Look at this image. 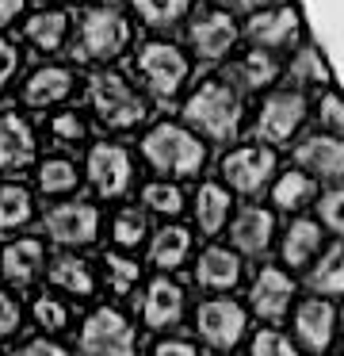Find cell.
<instances>
[{"mask_svg":"<svg viewBox=\"0 0 344 356\" xmlns=\"http://www.w3.org/2000/svg\"><path fill=\"white\" fill-rule=\"evenodd\" d=\"M295 161H298V169H306L310 177L341 180L344 177V134H333V131H325V127L306 134L295 146Z\"/></svg>","mask_w":344,"mask_h":356,"instance_id":"5bb4252c","label":"cell"},{"mask_svg":"<svg viewBox=\"0 0 344 356\" xmlns=\"http://www.w3.org/2000/svg\"><path fill=\"white\" fill-rule=\"evenodd\" d=\"M306 104L302 88H283V92L264 96V104L256 108V119H252V134L256 142H268V146H287L306 123Z\"/></svg>","mask_w":344,"mask_h":356,"instance_id":"52a82bcc","label":"cell"},{"mask_svg":"<svg viewBox=\"0 0 344 356\" xmlns=\"http://www.w3.org/2000/svg\"><path fill=\"white\" fill-rule=\"evenodd\" d=\"M76 184H81V169L69 157L54 154L38 165V192L42 195H69L76 192Z\"/></svg>","mask_w":344,"mask_h":356,"instance_id":"1f68e13d","label":"cell"},{"mask_svg":"<svg viewBox=\"0 0 344 356\" xmlns=\"http://www.w3.org/2000/svg\"><path fill=\"white\" fill-rule=\"evenodd\" d=\"M35 161V131L23 115H0V172H23Z\"/></svg>","mask_w":344,"mask_h":356,"instance_id":"44dd1931","label":"cell"},{"mask_svg":"<svg viewBox=\"0 0 344 356\" xmlns=\"http://www.w3.org/2000/svg\"><path fill=\"white\" fill-rule=\"evenodd\" d=\"M130 47V24L119 8L111 4H96L76 19V35H73V58L84 65L96 62H115L122 50Z\"/></svg>","mask_w":344,"mask_h":356,"instance_id":"277c9868","label":"cell"},{"mask_svg":"<svg viewBox=\"0 0 344 356\" xmlns=\"http://www.w3.org/2000/svg\"><path fill=\"white\" fill-rule=\"evenodd\" d=\"M195 284L203 291H234L241 284V253L237 249H226V245H211L199 253L195 261Z\"/></svg>","mask_w":344,"mask_h":356,"instance_id":"ffe728a7","label":"cell"},{"mask_svg":"<svg viewBox=\"0 0 344 356\" xmlns=\"http://www.w3.org/2000/svg\"><path fill=\"white\" fill-rule=\"evenodd\" d=\"M46 272V245L38 238H12L0 249V276L12 287H31Z\"/></svg>","mask_w":344,"mask_h":356,"instance_id":"d6986e66","label":"cell"},{"mask_svg":"<svg viewBox=\"0 0 344 356\" xmlns=\"http://www.w3.org/2000/svg\"><path fill=\"white\" fill-rule=\"evenodd\" d=\"M149 238V218H145V207H119L111 218V241L119 249H138Z\"/></svg>","mask_w":344,"mask_h":356,"instance_id":"d6a6232c","label":"cell"},{"mask_svg":"<svg viewBox=\"0 0 344 356\" xmlns=\"http://www.w3.org/2000/svg\"><path fill=\"white\" fill-rule=\"evenodd\" d=\"M88 108L96 115V123L104 131H115V134L134 131V127H142L149 119L145 96L115 70H99L88 77Z\"/></svg>","mask_w":344,"mask_h":356,"instance_id":"3957f363","label":"cell"},{"mask_svg":"<svg viewBox=\"0 0 344 356\" xmlns=\"http://www.w3.org/2000/svg\"><path fill=\"white\" fill-rule=\"evenodd\" d=\"M287 77L295 81L298 88H306V85H325V81H329V70H325V62H321V54H318V50L302 47L295 58H290Z\"/></svg>","mask_w":344,"mask_h":356,"instance_id":"74e56055","label":"cell"},{"mask_svg":"<svg viewBox=\"0 0 344 356\" xmlns=\"http://www.w3.org/2000/svg\"><path fill=\"white\" fill-rule=\"evenodd\" d=\"M249 302H252V314L256 318L279 322V318H287L290 302H295V280L283 268H275V264H264L249 287Z\"/></svg>","mask_w":344,"mask_h":356,"instance_id":"e0dca14e","label":"cell"},{"mask_svg":"<svg viewBox=\"0 0 344 356\" xmlns=\"http://www.w3.org/2000/svg\"><path fill=\"white\" fill-rule=\"evenodd\" d=\"M336 337V310L325 295H313V299H302L295 307V345L302 353H329Z\"/></svg>","mask_w":344,"mask_h":356,"instance_id":"4fadbf2b","label":"cell"},{"mask_svg":"<svg viewBox=\"0 0 344 356\" xmlns=\"http://www.w3.org/2000/svg\"><path fill=\"white\" fill-rule=\"evenodd\" d=\"M142 157L161 177H199L206 165V142L188 123H153L142 134Z\"/></svg>","mask_w":344,"mask_h":356,"instance_id":"7a4b0ae2","label":"cell"},{"mask_svg":"<svg viewBox=\"0 0 344 356\" xmlns=\"http://www.w3.org/2000/svg\"><path fill=\"white\" fill-rule=\"evenodd\" d=\"M46 276H50V284L58 287L61 295H73V299H88V295H96V272H92V264L84 261V257H76V253L50 257Z\"/></svg>","mask_w":344,"mask_h":356,"instance_id":"603a6c76","label":"cell"},{"mask_svg":"<svg viewBox=\"0 0 344 356\" xmlns=\"http://www.w3.org/2000/svg\"><path fill=\"white\" fill-rule=\"evenodd\" d=\"M318 200V180L310 177L306 169H287L275 177L272 184V203L279 211H302L306 203Z\"/></svg>","mask_w":344,"mask_h":356,"instance_id":"f546056e","label":"cell"},{"mask_svg":"<svg viewBox=\"0 0 344 356\" xmlns=\"http://www.w3.org/2000/svg\"><path fill=\"white\" fill-rule=\"evenodd\" d=\"M188 257H191V230L188 226L168 222V226H161V230L149 238V264L153 268L176 272V268L188 264Z\"/></svg>","mask_w":344,"mask_h":356,"instance_id":"484cf974","label":"cell"},{"mask_svg":"<svg viewBox=\"0 0 344 356\" xmlns=\"http://www.w3.org/2000/svg\"><path fill=\"white\" fill-rule=\"evenodd\" d=\"M76 348L88 356H130V353H138V333L122 310L96 307L84 314Z\"/></svg>","mask_w":344,"mask_h":356,"instance_id":"8992f818","label":"cell"},{"mask_svg":"<svg viewBox=\"0 0 344 356\" xmlns=\"http://www.w3.org/2000/svg\"><path fill=\"white\" fill-rule=\"evenodd\" d=\"M104 280L115 295H130L138 284H142V264L134 257H126V249L119 253H104Z\"/></svg>","mask_w":344,"mask_h":356,"instance_id":"836d02e7","label":"cell"},{"mask_svg":"<svg viewBox=\"0 0 344 356\" xmlns=\"http://www.w3.org/2000/svg\"><path fill=\"white\" fill-rule=\"evenodd\" d=\"M130 8L138 12V19L149 27H172L188 16L191 0H126Z\"/></svg>","mask_w":344,"mask_h":356,"instance_id":"d590c367","label":"cell"},{"mask_svg":"<svg viewBox=\"0 0 344 356\" xmlns=\"http://www.w3.org/2000/svg\"><path fill=\"white\" fill-rule=\"evenodd\" d=\"M142 207L149 215H165V218H176L183 211V188L172 184V180H149L142 188Z\"/></svg>","mask_w":344,"mask_h":356,"instance_id":"e575fe53","label":"cell"},{"mask_svg":"<svg viewBox=\"0 0 344 356\" xmlns=\"http://www.w3.org/2000/svg\"><path fill=\"white\" fill-rule=\"evenodd\" d=\"M69 307L58 299V295H38L35 302H31V322L38 325L42 333H61L69 330Z\"/></svg>","mask_w":344,"mask_h":356,"instance_id":"8d00e7d4","label":"cell"},{"mask_svg":"<svg viewBox=\"0 0 344 356\" xmlns=\"http://www.w3.org/2000/svg\"><path fill=\"white\" fill-rule=\"evenodd\" d=\"M318 215H321V226L344 238V188H329L325 195L318 200Z\"/></svg>","mask_w":344,"mask_h":356,"instance_id":"60d3db41","label":"cell"},{"mask_svg":"<svg viewBox=\"0 0 344 356\" xmlns=\"http://www.w3.org/2000/svg\"><path fill=\"white\" fill-rule=\"evenodd\" d=\"M245 330H249V310L237 299H206L195 310V333L206 348L214 353H234L241 345Z\"/></svg>","mask_w":344,"mask_h":356,"instance_id":"ba28073f","label":"cell"},{"mask_svg":"<svg viewBox=\"0 0 344 356\" xmlns=\"http://www.w3.org/2000/svg\"><path fill=\"white\" fill-rule=\"evenodd\" d=\"M279 62H275L272 50L264 47H252L249 54H241V62L234 65V85L241 88V92H260V88L275 85V77H279Z\"/></svg>","mask_w":344,"mask_h":356,"instance_id":"f1b7e54d","label":"cell"},{"mask_svg":"<svg viewBox=\"0 0 344 356\" xmlns=\"http://www.w3.org/2000/svg\"><path fill=\"white\" fill-rule=\"evenodd\" d=\"M295 348H298L295 341H290L283 330H275V322H272L268 330H256V337H252L249 353H252V356H290Z\"/></svg>","mask_w":344,"mask_h":356,"instance_id":"ab89813d","label":"cell"},{"mask_svg":"<svg viewBox=\"0 0 344 356\" xmlns=\"http://www.w3.org/2000/svg\"><path fill=\"white\" fill-rule=\"evenodd\" d=\"M73 92V70L69 65H38L27 81H23V104L35 111H46L54 104H61Z\"/></svg>","mask_w":344,"mask_h":356,"instance_id":"7402d4cb","label":"cell"},{"mask_svg":"<svg viewBox=\"0 0 344 356\" xmlns=\"http://www.w3.org/2000/svg\"><path fill=\"white\" fill-rule=\"evenodd\" d=\"M19 322H23L19 302H15L8 291H0V337H12V333H19Z\"/></svg>","mask_w":344,"mask_h":356,"instance_id":"7bdbcfd3","label":"cell"},{"mask_svg":"<svg viewBox=\"0 0 344 356\" xmlns=\"http://www.w3.org/2000/svg\"><path fill=\"white\" fill-rule=\"evenodd\" d=\"M19 353H27V356H65L69 348L46 333V337H35V341H27V345H19Z\"/></svg>","mask_w":344,"mask_h":356,"instance_id":"bcb514c9","label":"cell"},{"mask_svg":"<svg viewBox=\"0 0 344 356\" xmlns=\"http://www.w3.org/2000/svg\"><path fill=\"white\" fill-rule=\"evenodd\" d=\"M318 123L333 134H344V100L341 96H333V92L321 96L318 100Z\"/></svg>","mask_w":344,"mask_h":356,"instance_id":"b9f144b4","label":"cell"},{"mask_svg":"<svg viewBox=\"0 0 344 356\" xmlns=\"http://www.w3.org/2000/svg\"><path fill=\"white\" fill-rule=\"evenodd\" d=\"M42 234L65 249H84L99 238V207L88 200L54 203L42 215Z\"/></svg>","mask_w":344,"mask_h":356,"instance_id":"8fae6325","label":"cell"},{"mask_svg":"<svg viewBox=\"0 0 344 356\" xmlns=\"http://www.w3.org/2000/svg\"><path fill=\"white\" fill-rule=\"evenodd\" d=\"M222 177H226L229 192H241V195H260L275 177V146L268 142H256V146H237L226 149L222 157Z\"/></svg>","mask_w":344,"mask_h":356,"instance_id":"30bf717a","label":"cell"},{"mask_svg":"<svg viewBox=\"0 0 344 356\" xmlns=\"http://www.w3.org/2000/svg\"><path fill=\"white\" fill-rule=\"evenodd\" d=\"M157 356H195L199 353V341H188V337H161L153 345Z\"/></svg>","mask_w":344,"mask_h":356,"instance_id":"f6af8a7d","label":"cell"},{"mask_svg":"<svg viewBox=\"0 0 344 356\" xmlns=\"http://www.w3.org/2000/svg\"><path fill=\"white\" fill-rule=\"evenodd\" d=\"M84 134H88V127H84V119L76 115V111H58V115H50V142L58 149H76L84 142Z\"/></svg>","mask_w":344,"mask_h":356,"instance_id":"f35d334b","label":"cell"},{"mask_svg":"<svg viewBox=\"0 0 344 356\" xmlns=\"http://www.w3.org/2000/svg\"><path fill=\"white\" fill-rule=\"evenodd\" d=\"M65 4H81V0H65Z\"/></svg>","mask_w":344,"mask_h":356,"instance_id":"f907efd6","label":"cell"},{"mask_svg":"<svg viewBox=\"0 0 344 356\" xmlns=\"http://www.w3.org/2000/svg\"><path fill=\"white\" fill-rule=\"evenodd\" d=\"M65 35H69V16L58 8H42L23 24V39L38 50V54H54V50L65 47Z\"/></svg>","mask_w":344,"mask_h":356,"instance_id":"83f0119b","label":"cell"},{"mask_svg":"<svg viewBox=\"0 0 344 356\" xmlns=\"http://www.w3.org/2000/svg\"><path fill=\"white\" fill-rule=\"evenodd\" d=\"M84 177L99 200H122L134 184V157L119 142H96L84 161Z\"/></svg>","mask_w":344,"mask_h":356,"instance_id":"9c48e42d","label":"cell"},{"mask_svg":"<svg viewBox=\"0 0 344 356\" xmlns=\"http://www.w3.org/2000/svg\"><path fill=\"white\" fill-rule=\"evenodd\" d=\"M306 287L313 295H325V299L344 295V245L325 249L306 264Z\"/></svg>","mask_w":344,"mask_h":356,"instance_id":"4316f807","label":"cell"},{"mask_svg":"<svg viewBox=\"0 0 344 356\" xmlns=\"http://www.w3.org/2000/svg\"><path fill=\"white\" fill-rule=\"evenodd\" d=\"M229 241L245 257H264L275 241V215L268 207H260V203L241 207L234 215V226H229Z\"/></svg>","mask_w":344,"mask_h":356,"instance_id":"ac0fdd59","label":"cell"},{"mask_svg":"<svg viewBox=\"0 0 344 356\" xmlns=\"http://www.w3.org/2000/svg\"><path fill=\"white\" fill-rule=\"evenodd\" d=\"M23 8H27V0H0V31H8L23 16Z\"/></svg>","mask_w":344,"mask_h":356,"instance_id":"7dc6e473","label":"cell"},{"mask_svg":"<svg viewBox=\"0 0 344 356\" xmlns=\"http://www.w3.org/2000/svg\"><path fill=\"white\" fill-rule=\"evenodd\" d=\"M298 12L287 8V4H272V8H256L245 24V35H249L252 47L264 50H287L298 42Z\"/></svg>","mask_w":344,"mask_h":356,"instance_id":"9a60e30c","label":"cell"},{"mask_svg":"<svg viewBox=\"0 0 344 356\" xmlns=\"http://www.w3.org/2000/svg\"><path fill=\"white\" fill-rule=\"evenodd\" d=\"M134 73L145 88H149L153 100L168 104L183 92L191 77V62L176 42H165V39H145L142 47L134 50Z\"/></svg>","mask_w":344,"mask_h":356,"instance_id":"5b68a950","label":"cell"},{"mask_svg":"<svg viewBox=\"0 0 344 356\" xmlns=\"http://www.w3.org/2000/svg\"><path fill=\"white\" fill-rule=\"evenodd\" d=\"M19 62H23L19 47H15V42H8V39H0V96H4V85L15 77Z\"/></svg>","mask_w":344,"mask_h":356,"instance_id":"ee69618b","label":"cell"},{"mask_svg":"<svg viewBox=\"0 0 344 356\" xmlns=\"http://www.w3.org/2000/svg\"><path fill=\"white\" fill-rule=\"evenodd\" d=\"M279 253H283L287 268H306L321 253V222H313V218H290L287 230H283Z\"/></svg>","mask_w":344,"mask_h":356,"instance_id":"d4e9b609","label":"cell"},{"mask_svg":"<svg viewBox=\"0 0 344 356\" xmlns=\"http://www.w3.org/2000/svg\"><path fill=\"white\" fill-rule=\"evenodd\" d=\"M183 307H188V299H183V287L176 284V280L157 276V280L145 284V291H142V322H145V330H153V333L176 330L180 318H183Z\"/></svg>","mask_w":344,"mask_h":356,"instance_id":"2e32d148","label":"cell"},{"mask_svg":"<svg viewBox=\"0 0 344 356\" xmlns=\"http://www.w3.org/2000/svg\"><path fill=\"white\" fill-rule=\"evenodd\" d=\"M183 123L195 134L211 142H234L237 131L245 123V104H241V88L229 77H206L195 85V92L183 100Z\"/></svg>","mask_w":344,"mask_h":356,"instance_id":"6da1fadb","label":"cell"},{"mask_svg":"<svg viewBox=\"0 0 344 356\" xmlns=\"http://www.w3.org/2000/svg\"><path fill=\"white\" fill-rule=\"evenodd\" d=\"M241 31H237V19L222 8H206L195 12L188 24V47L199 62H222L229 50L237 47Z\"/></svg>","mask_w":344,"mask_h":356,"instance_id":"7c38bea8","label":"cell"},{"mask_svg":"<svg viewBox=\"0 0 344 356\" xmlns=\"http://www.w3.org/2000/svg\"><path fill=\"white\" fill-rule=\"evenodd\" d=\"M229 211H234V195H229V188L218 184V180H203L199 192H195V203H191V215H195L199 230L214 238V234L229 222Z\"/></svg>","mask_w":344,"mask_h":356,"instance_id":"cb8c5ba5","label":"cell"},{"mask_svg":"<svg viewBox=\"0 0 344 356\" xmlns=\"http://www.w3.org/2000/svg\"><path fill=\"white\" fill-rule=\"evenodd\" d=\"M336 333H341V341H344V310L336 314Z\"/></svg>","mask_w":344,"mask_h":356,"instance_id":"681fc988","label":"cell"},{"mask_svg":"<svg viewBox=\"0 0 344 356\" xmlns=\"http://www.w3.org/2000/svg\"><path fill=\"white\" fill-rule=\"evenodd\" d=\"M241 8H249V12H256V8H272V4H283V0H237Z\"/></svg>","mask_w":344,"mask_h":356,"instance_id":"c3c4849f","label":"cell"},{"mask_svg":"<svg viewBox=\"0 0 344 356\" xmlns=\"http://www.w3.org/2000/svg\"><path fill=\"white\" fill-rule=\"evenodd\" d=\"M35 218V195L31 188L15 184V180H4L0 184V230H23V226Z\"/></svg>","mask_w":344,"mask_h":356,"instance_id":"4dcf8cb0","label":"cell"}]
</instances>
